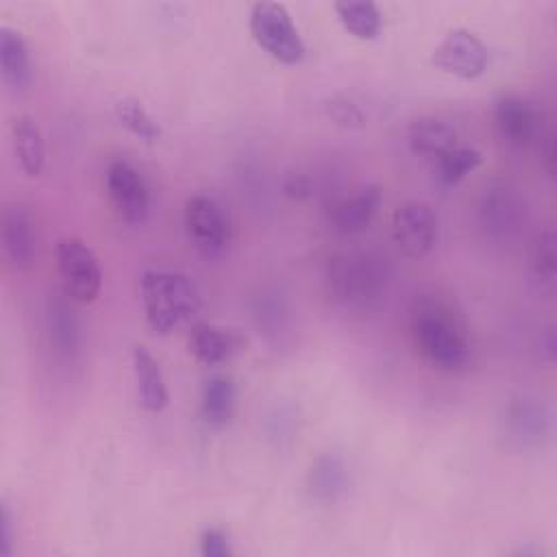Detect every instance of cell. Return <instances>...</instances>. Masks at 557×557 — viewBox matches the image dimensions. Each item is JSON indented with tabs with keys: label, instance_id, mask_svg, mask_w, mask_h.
Here are the masks:
<instances>
[{
	"label": "cell",
	"instance_id": "cell-1",
	"mask_svg": "<svg viewBox=\"0 0 557 557\" xmlns=\"http://www.w3.org/2000/svg\"><path fill=\"white\" fill-rule=\"evenodd\" d=\"M389 263L370 250L335 255L326 265V289L331 298L350 311L381 307L389 289Z\"/></svg>",
	"mask_w": 557,
	"mask_h": 557
},
{
	"label": "cell",
	"instance_id": "cell-2",
	"mask_svg": "<svg viewBox=\"0 0 557 557\" xmlns=\"http://www.w3.org/2000/svg\"><path fill=\"white\" fill-rule=\"evenodd\" d=\"M418 352L437 370L457 372L470 363L472 346L463 322L442 302H422L411 315Z\"/></svg>",
	"mask_w": 557,
	"mask_h": 557
},
{
	"label": "cell",
	"instance_id": "cell-3",
	"mask_svg": "<svg viewBox=\"0 0 557 557\" xmlns=\"http://www.w3.org/2000/svg\"><path fill=\"white\" fill-rule=\"evenodd\" d=\"M139 294L148 326L168 335L200 311V292L194 281L174 270H144L139 278Z\"/></svg>",
	"mask_w": 557,
	"mask_h": 557
},
{
	"label": "cell",
	"instance_id": "cell-4",
	"mask_svg": "<svg viewBox=\"0 0 557 557\" xmlns=\"http://www.w3.org/2000/svg\"><path fill=\"white\" fill-rule=\"evenodd\" d=\"M248 26L257 46L278 63L296 65L305 59V41L283 4L255 2L250 7Z\"/></svg>",
	"mask_w": 557,
	"mask_h": 557
},
{
	"label": "cell",
	"instance_id": "cell-5",
	"mask_svg": "<svg viewBox=\"0 0 557 557\" xmlns=\"http://www.w3.org/2000/svg\"><path fill=\"white\" fill-rule=\"evenodd\" d=\"M54 257L65 296L76 302H94L102 287V268L91 246L78 237H63L57 242Z\"/></svg>",
	"mask_w": 557,
	"mask_h": 557
},
{
	"label": "cell",
	"instance_id": "cell-6",
	"mask_svg": "<svg viewBox=\"0 0 557 557\" xmlns=\"http://www.w3.org/2000/svg\"><path fill=\"white\" fill-rule=\"evenodd\" d=\"M185 231L191 246L207 259L220 257L231 242V226L224 209L211 196L198 194L185 202Z\"/></svg>",
	"mask_w": 557,
	"mask_h": 557
},
{
	"label": "cell",
	"instance_id": "cell-7",
	"mask_svg": "<svg viewBox=\"0 0 557 557\" xmlns=\"http://www.w3.org/2000/svg\"><path fill=\"white\" fill-rule=\"evenodd\" d=\"M503 435L509 446L529 450L542 446L553 433V411L537 396H518L505 407Z\"/></svg>",
	"mask_w": 557,
	"mask_h": 557
},
{
	"label": "cell",
	"instance_id": "cell-8",
	"mask_svg": "<svg viewBox=\"0 0 557 557\" xmlns=\"http://www.w3.org/2000/svg\"><path fill=\"white\" fill-rule=\"evenodd\" d=\"M490 52L487 46L468 28H453L435 46L431 63L461 81H474L487 70Z\"/></svg>",
	"mask_w": 557,
	"mask_h": 557
},
{
	"label": "cell",
	"instance_id": "cell-9",
	"mask_svg": "<svg viewBox=\"0 0 557 557\" xmlns=\"http://www.w3.org/2000/svg\"><path fill=\"white\" fill-rule=\"evenodd\" d=\"M392 235L409 259L426 257L437 242V215L422 200H407L392 213Z\"/></svg>",
	"mask_w": 557,
	"mask_h": 557
},
{
	"label": "cell",
	"instance_id": "cell-10",
	"mask_svg": "<svg viewBox=\"0 0 557 557\" xmlns=\"http://www.w3.org/2000/svg\"><path fill=\"white\" fill-rule=\"evenodd\" d=\"M104 185L115 213L126 224H141L150 211V191L141 172L126 159L107 168Z\"/></svg>",
	"mask_w": 557,
	"mask_h": 557
},
{
	"label": "cell",
	"instance_id": "cell-11",
	"mask_svg": "<svg viewBox=\"0 0 557 557\" xmlns=\"http://www.w3.org/2000/svg\"><path fill=\"white\" fill-rule=\"evenodd\" d=\"M494 126L498 137L511 148H529L542 133L537 107L520 94H503L494 102Z\"/></svg>",
	"mask_w": 557,
	"mask_h": 557
},
{
	"label": "cell",
	"instance_id": "cell-12",
	"mask_svg": "<svg viewBox=\"0 0 557 557\" xmlns=\"http://www.w3.org/2000/svg\"><path fill=\"white\" fill-rule=\"evenodd\" d=\"M524 200L507 183L490 185L479 202V224L490 237L507 239L520 231L524 224Z\"/></svg>",
	"mask_w": 557,
	"mask_h": 557
},
{
	"label": "cell",
	"instance_id": "cell-13",
	"mask_svg": "<svg viewBox=\"0 0 557 557\" xmlns=\"http://www.w3.org/2000/svg\"><path fill=\"white\" fill-rule=\"evenodd\" d=\"M381 207V189L376 185H363L355 194L337 200L329 211L333 231L342 235L363 233L376 218Z\"/></svg>",
	"mask_w": 557,
	"mask_h": 557
},
{
	"label": "cell",
	"instance_id": "cell-14",
	"mask_svg": "<svg viewBox=\"0 0 557 557\" xmlns=\"http://www.w3.org/2000/svg\"><path fill=\"white\" fill-rule=\"evenodd\" d=\"M2 248L15 270L30 265L35 257V222L26 207L9 205L2 213Z\"/></svg>",
	"mask_w": 557,
	"mask_h": 557
},
{
	"label": "cell",
	"instance_id": "cell-15",
	"mask_svg": "<svg viewBox=\"0 0 557 557\" xmlns=\"http://www.w3.org/2000/svg\"><path fill=\"white\" fill-rule=\"evenodd\" d=\"M131 359H133V374H135L139 405L150 413H161L168 407L170 394H168L165 376L159 361L141 344L133 348Z\"/></svg>",
	"mask_w": 557,
	"mask_h": 557
},
{
	"label": "cell",
	"instance_id": "cell-16",
	"mask_svg": "<svg viewBox=\"0 0 557 557\" xmlns=\"http://www.w3.org/2000/svg\"><path fill=\"white\" fill-rule=\"evenodd\" d=\"M0 72L13 91H24L33 81L30 48L24 35L11 26H0Z\"/></svg>",
	"mask_w": 557,
	"mask_h": 557
},
{
	"label": "cell",
	"instance_id": "cell-17",
	"mask_svg": "<svg viewBox=\"0 0 557 557\" xmlns=\"http://www.w3.org/2000/svg\"><path fill=\"white\" fill-rule=\"evenodd\" d=\"M187 346L194 359L200 361L202 366H220L237 352L239 339L228 329L200 322V324H194Z\"/></svg>",
	"mask_w": 557,
	"mask_h": 557
},
{
	"label": "cell",
	"instance_id": "cell-18",
	"mask_svg": "<svg viewBox=\"0 0 557 557\" xmlns=\"http://www.w3.org/2000/svg\"><path fill=\"white\" fill-rule=\"evenodd\" d=\"M348 487V468L335 453L320 455L307 474V490L320 503H335Z\"/></svg>",
	"mask_w": 557,
	"mask_h": 557
},
{
	"label": "cell",
	"instance_id": "cell-19",
	"mask_svg": "<svg viewBox=\"0 0 557 557\" xmlns=\"http://www.w3.org/2000/svg\"><path fill=\"white\" fill-rule=\"evenodd\" d=\"M13 148L26 176L37 178L46 168V144L39 124L30 115H17L11 124Z\"/></svg>",
	"mask_w": 557,
	"mask_h": 557
},
{
	"label": "cell",
	"instance_id": "cell-20",
	"mask_svg": "<svg viewBox=\"0 0 557 557\" xmlns=\"http://www.w3.org/2000/svg\"><path fill=\"white\" fill-rule=\"evenodd\" d=\"M407 141H409L411 152H416L420 157H429L433 161L459 144L457 131L453 128V124H448L446 120H440V117L413 120L409 126V133H407Z\"/></svg>",
	"mask_w": 557,
	"mask_h": 557
},
{
	"label": "cell",
	"instance_id": "cell-21",
	"mask_svg": "<svg viewBox=\"0 0 557 557\" xmlns=\"http://www.w3.org/2000/svg\"><path fill=\"white\" fill-rule=\"evenodd\" d=\"M237 403V387L231 376L213 374L205 381L200 392V413L209 426H226Z\"/></svg>",
	"mask_w": 557,
	"mask_h": 557
},
{
	"label": "cell",
	"instance_id": "cell-22",
	"mask_svg": "<svg viewBox=\"0 0 557 557\" xmlns=\"http://www.w3.org/2000/svg\"><path fill=\"white\" fill-rule=\"evenodd\" d=\"M529 276H531V285L533 289L544 296L550 298L555 294V285H557V237L553 228H544L531 250V259H529Z\"/></svg>",
	"mask_w": 557,
	"mask_h": 557
},
{
	"label": "cell",
	"instance_id": "cell-23",
	"mask_svg": "<svg viewBox=\"0 0 557 557\" xmlns=\"http://www.w3.org/2000/svg\"><path fill=\"white\" fill-rule=\"evenodd\" d=\"M335 13L344 30L357 39H376L381 33V11L374 2H335Z\"/></svg>",
	"mask_w": 557,
	"mask_h": 557
},
{
	"label": "cell",
	"instance_id": "cell-24",
	"mask_svg": "<svg viewBox=\"0 0 557 557\" xmlns=\"http://www.w3.org/2000/svg\"><path fill=\"white\" fill-rule=\"evenodd\" d=\"M48 326H50V339L57 352L63 357H72L81 342V326L74 309L63 300L52 302L48 311Z\"/></svg>",
	"mask_w": 557,
	"mask_h": 557
},
{
	"label": "cell",
	"instance_id": "cell-25",
	"mask_svg": "<svg viewBox=\"0 0 557 557\" xmlns=\"http://www.w3.org/2000/svg\"><path fill=\"white\" fill-rule=\"evenodd\" d=\"M115 120L146 144H154L161 137L159 122L148 113V109L137 98H122L113 104Z\"/></svg>",
	"mask_w": 557,
	"mask_h": 557
},
{
	"label": "cell",
	"instance_id": "cell-26",
	"mask_svg": "<svg viewBox=\"0 0 557 557\" xmlns=\"http://www.w3.org/2000/svg\"><path fill=\"white\" fill-rule=\"evenodd\" d=\"M483 157L476 148L453 146L435 159V174L444 185H457L481 165Z\"/></svg>",
	"mask_w": 557,
	"mask_h": 557
},
{
	"label": "cell",
	"instance_id": "cell-27",
	"mask_svg": "<svg viewBox=\"0 0 557 557\" xmlns=\"http://www.w3.org/2000/svg\"><path fill=\"white\" fill-rule=\"evenodd\" d=\"M326 113L333 122H337L342 126H348V128H359L366 122L359 104H355L352 100H348L344 96L331 98L329 104H326Z\"/></svg>",
	"mask_w": 557,
	"mask_h": 557
},
{
	"label": "cell",
	"instance_id": "cell-28",
	"mask_svg": "<svg viewBox=\"0 0 557 557\" xmlns=\"http://www.w3.org/2000/svg\"><path fill=\"white\" fill-rule=\"evenodd\" d=\"M233 553L231 537L220 527H207L200 533V555L205 557H228Z\"/></svg>",
	"mask_w": 557,
	"mask_h": 557
},
{
	"label": "cell",
	"instance_id": "cell-29",
	"mask_svg": "<svg viewBox=\"0 0 557 557\" xmlns=\"http://www.w3.org/2000/svg\"><path fill=\"white\" fill-rule=\"evenodd\" d=\"M0 527H2V540H0V555L9 557L11 546H13V513L9 505H2V516H0Z\"/></svg>",
	"mask_w": 557,
	"mask_h": 557
},
{
	"label": "cell",
	"instance_id": "cell-30",
	"mask_svg": "<svg viewBox=\"0 0 557 557\" xmlns=\"http://www.w3.org/2000/svg\"><path fill=\"white\" fill-rule=\"evenodd\" d=\"M285 191L289 196H296V198H302L309 194V181L305 176H292L285 185Z\"/></svg>",
	"mask_w": 557,
	"mask_h": 557
},
{
	"label": "cell",
	"instance_id": "cell-31",
	"mask_svg": "<svg viewBox=\"0 0 557 557\" xmlns=\"http://www.w3.org/2000/svg\"><path fill=\"white\" fill-rule=\"evenodd\" d=\"M555 344H557V342H555L553 329H546V331H544V337H542V346H544L542 350L548 355V359L555 357Z\"/></svg>",
	"mask_w": 557,
	"mask_h": 557
}]
</instances>
